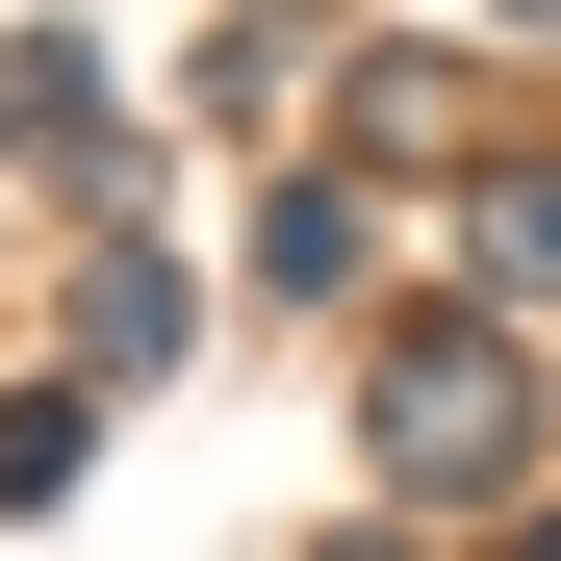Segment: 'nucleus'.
<instances>
[{"label":"nucleus","instance_id":"f257e3e1","mask_svg":"<svg viewBox=\"0 0 561 561\" xmlns=\"http://www.w3.org/2000/svg\"><path fill=\"white\" fill-rule=\"evenodd\" d=\"M383 459H409V485H485V459H536V383H485V357H409V383H383Z\"/></svg>","mask_w":561,"mask_h":561}]
</instances>
